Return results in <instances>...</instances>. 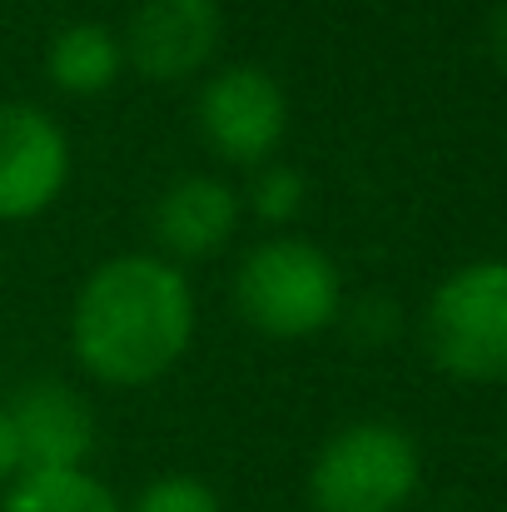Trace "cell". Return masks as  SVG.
<instances>
[{
  "mask_svg": "<svg viewBox=\"0 0 507 512\" xmlns=\"http://www.w3.org/2000/svg\"><path fill=\"white\" fill-rule=\"evenodd\" d=\"M244 219V194L219 174H179L169 179L150 209L155 254L169 264H209L219 259Z\"/></svg>",
  "mask_w": 507,
  "mask_h": 512,
  "instance_id": "9c48e42d",
  "label": "cell"
},
{
  "mask_svg": "<svg viewBox=\"0 0 507 512\" xmlns=\"http://www.w3.org/2000/svg\"><path fill=\"white\" fill-rule=\"evenodd\" d=\"M423 343L458 383H507V259L453 269L423 309Z\"/></svg>",
  "mask_w": 507,
  "mask_h": 512,
  "instance_id": "277c9868",
  "label": "cell"
},
{
  "mask_svg": "<svg viewBox=\"0 0 507 512\" xmlns=\"http://www.w3.org/2000/svg\"><path fill=\"white\" fill-rule=\"evenodd\" d=\"M423 483V453L408 428L358 418L324 438L309 463L314 512H403Z\"/></svg>",
  "mask_w": 507,
  "mask_h": 512,
  "instance_id": "3957f363",
  "label": "cell"
},
{
  "mask_svg": "<svg viewBox=\"0 0 507 512\" xmlns=\"http://www.w3.org/2000/svg\"><path fill=\"white\" fill-rule=\"evenodd\" d=\"M348 319H353L348 329L363 343H383L398 334V304H388V299H358Z\"/></svg>",
  "mask_w": 507,
  "mask_h": 512,
  "instance_id": "5bb4252c",
  "label": "cell"
},
{
  "mask_svg": "<svg viewBox=\"0 0 507 512\" xmlns=\"http://www.w3.org/2000/svg\"><path fill=\"white\" fill-rule=\"evenodd\" d=\"M0 512H125V503L90 468H65V473H20Z\"/></svg>",
  "mask_w": 507,
  "mask_h": 512,
  "instance_id": "8fae6325",
  "label": "cell"
},
{
  "mask_svg": "<svg viewBox=\"0 0 507 512\" xmlns=\"http://www.w3.org/2000/svg\"><path fill=\"white\" fill-rule=\"evenodd\" d=\"M120 45H125V65L140 80L184 85L214 65L224 45V5L219 0H140Z\"/></svg>",
  "mask_w": 507,
  "mask_h": 512,
  "instance_id": "52a82bcc",
  "label": "cell"
},
{
  "mask_svg": "<svg viewBox=\"0 0 507 512\" xmlns=\"http://www.w3.org/2000/svg\"><path fill=\"white\" fill-rule=\"evenodd\" d=\"M125 75V45L105 20H70L45 45V80L70 100H100Z\"/></svg>",
  "mask_w": 507,
  "mask_h": 512,
  "instance_id": "30bf717a",
  "label": "cell"
},
{
  "mask_svg": "<svg viewBox=\"0 0 507 512\" xmlns=\"http://www.w3.org/2000/svg\"><path fill=\"white\" fill-rule=\"evenodd\" d=\"M5 418L15 428L20 448V473H65V468H90L100 423L90 398L65 383V378H30L10 393Z\"/></svg>",
  "mask_w": 507,
  "mask_h": 512,
  "instance_id": "ba28073f",
  "label": "cell"
},
{
  "mask_svg": "<svg viewBox=\"0 0 507 512\" xmlns=\"http://www.w3.org/2000/svg\"><path fill=\"white\" fill-rule=\"evenodd\" d=\"M15 478H20V448H15V428L0 403V483H15Z\"/></svg>",
  "mask_w": 507,
  "mask_h": 512,
  "instance_id": "9a60e30c",
  "label": "cell"
},
{
  "mask_svg": "<svg viewBox=\"0 0 507 512\" xmlns=\"http://www.w3.org/2000/svg\"><path fill=\"white\" fill-rule=\"evenodd\" d=\"M194 125L209 155H219L224 165L259 170L279 160V145L289 135V90L274 70L254 60L219 65L194 95Z\"/></svg>",
  "mask_w": 507,
  "mask_h": 512,
  "instance_id": "5b68a950",
  "label": "cell"
},
{
  "mask_svg": "<svg viewBox=\"0 0 507 512\" xmlns=\"http://www.w3.org/2000/svg\"><path fill=\"white\" fill-rule=\"evenodd\" d=\"M125 512H224V498L199 473H160L125 503Z\"/></svg>",
  "mask_w": 507,
  "mask_h": 512,
  "instance_id": "4fadbf2b",
  "label": "cell"
},
{
  "mask_svg": "<svg viewBox=\"0 0 507 512\" xmlns=\"http://www.w3.org/2000/svg\"><path fill=\"white\" fill-rule=\"evenodd\" d=\"M70 184V135L65 125L30 105H0V224L40 219Z\"/></svg>",
  "mask_w": 507,
  "mask_h": 512,
  "instance_id": "8992f818",
  "label": "cell"
},
{
  "mask_svg": "<svg viewBox=\"0 0 507 512\" xmlns=\"http://www.w3.org/2000/svg\"><path fill=\"white\" fill-rule=\"evenodd\" d=\"M488 50H493V60L507 70V0L493 10V20H488Z\"/></svg>",
  "mask_w": 507,
  "mask_h": 512,
  "instance_id": "2e32d148",
  "label": "cell"
},
{
  "mask_svg": "<svg viewBox=\"0 0 507 512\" xmlns=\"http://www.w3.org/2000/svg\"><path fill=\"white\" fill-rule=\"evenodd\" d=\"M234 309L259 339H319L343 319V274L324 244L304 234H274L239 259Z\"/></svg>",
  "mask_w": 507,
  "mask_h": 512,
  "instance_id": "7a4b0ae2",
  "label": "cell"
},
{
  "mask_svg": "<svg viewBox=\"0 0 507 512\" xmlns=\"http://www.w3.org/2000/svg\"><path fill=\"white\" fill-rule=\"evenodd\" d=\"M199 304L179 264L155 249L95 264L70 304V353L110 388H150L194 348Z\"/></svg>",
  "mask_w": 507,
  "mask_h": 512,
  "instance_id": "6da1fadb",
  "label": "cell"
},
{
  "mask_svg": "<svg viewBox=\"0 0 507 512\" xmlns=\"http://www.w3.org/2000/svg\"><path fill=\"white\" fill-rule=\"evenodd\" d=\"M304 199H309V179H304L299 165H284V160L259 165V170H254V184H249V194H244L249 214H254L259 224H274V229L289 224V219H299Z\"/></svg>",
  "mask_w": 507,
  "mask_h": 512,
  "instance_id": "7c38bea8",
  "label": "cell"
}]
</instances>
